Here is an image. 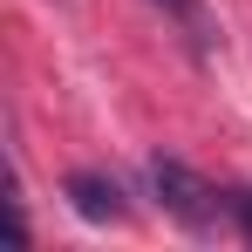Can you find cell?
<instances>
[{"mask_svg": "<svg viewBox=\"0 0 252 252\" xmlns=\"http://www.w3.org/2000/svg\"><path fill=\"white\" fill-rule=\"evenodd\" d=\"M150 191H157V205H164L184 232H211L218 211H225V205H218V191H211L191 164H177V157H150Z\"/></svg>", "mask_w": 252, "mask_h": 252, "instance_id": "6da1fadb", "label": "cell"}, {"mask_svg": "<svg viewBox=\"0 0 252 252\" xmlns=\"http://www.w3.org/2000/svg\"><path fill=\"white\" fill-rule=\"evenodd\" d=\"M68 205L82 211L89 225H123L129 218V198H123V184L116 177H102V170H68Z\"/></svg>", "mask_w": 252, "mask_h": 252, "instance_id": "7a4b0ae2", "label": "cell"}, {"mask_svg": "<svg viewBox=\"0 0 252 252\" xmlns=\"http://www.w3.org/2000/svg\"><path fill=\"white\" fill-rule=\"evenodd\" d=\"M150 7H164L170 21L191 34V48H218V21L205 14V0H150Z\"/></svg>", "mask_w": 252, "mask_h": 252, "instance_id": "3957f363", "label": "cell"}, {"mask_svg": "<svg viewBox=\"0 0 252 252\" xmlns=\"http://www.w3.org/2000/svg\"><path fill=\"white\" fill-rule=\"evenodd\" d=\"M232 218H239V232L252 239V191H232Z\"/></svg>", "mask_w": 252, "mask_h": 252, "instance_id": "277c9868", "label": "cell"}]
</instances>
